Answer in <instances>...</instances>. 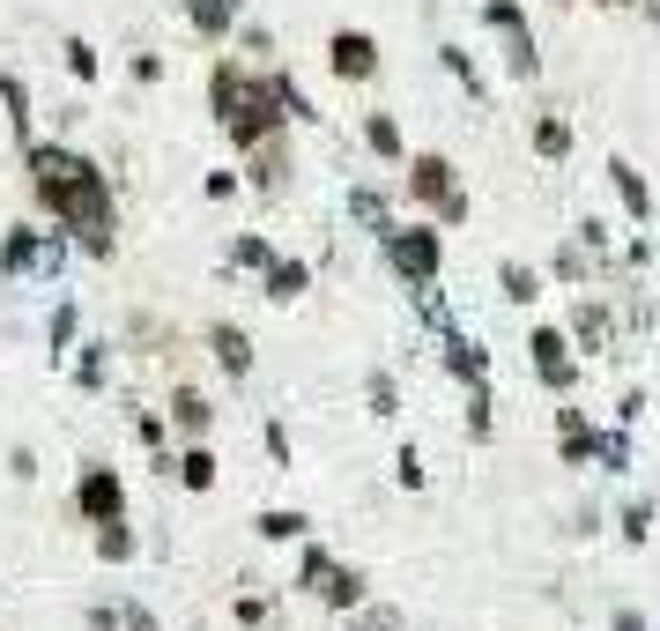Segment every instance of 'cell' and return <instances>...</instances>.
Masks as SVG:
<instances>
[{
  "mask_svg": "<svg viewBox=\"0 0 660 631\" xmlns=\"http://www.w3.org/2000/svg\"><path fill=\"white\" fill-rule=\"evenodd\" d=\"M594 468H609V475H631V423H609V431H594Z\"/></svg>",
  "mask_w": 660,
  "mask_h": 631,
  "instance_id": "19",
  "label": "cell"
},
{
  "mask_svg": "<svg viewBox=\"0 0 660 631\" xmlns=\"http://www.w3.org/2000/svg\"><path fill=\"white\" fill-rule=\"evenodd\" d=\"M378 252H386V268L401 275V283H438V268H446V238H438V223H394V231H378Z\"/></svg>",
  "mask_w": 660,
  "mask_h": 631,
  "instance_id": "3",
  "label": "cell"
},
{
  "mask_svg": "<svg viewBox=\"0 0 660 631\" xmlns=\"http://www.w3.org/2000/svg\"><path fill=\"white\" fill-rule=\"evenodd\" d=\"M490 431H497V394H490V379H483V386H468V438L483 446Z\"/></svg>",
  "mask_w": 660,
  "mask_h": 631,
  "instance_id": "29",
  "label": "cell"
},
{
  "mask_svg": "<svg viewBox=\"0 0 660 631\" xmlns=\"http://www.w3.org/2000/svg\"><path fill=\"white\" fill-rule=\"evenodd\" d=\"M171 423H178L186 438H201L208 423H215V409H208V394H194V386H178V394H171Z\"/></svg>",
  "mask_w": 660,
  "mask_h": 631,
  "instance_id": "22",
  "label": "cell"
},
{
  "mask_svg": "<svg viewBox=\"0 0 660 631\" xmlns=\"http://www.w3.org/2000/svg\"><path fill=\"white\" fill-rule=\"evenodd\" d=\"M267 260H275V246H267V238H238V246H231V268H252V275H267Z\"/></svg>",
  "mask_w": 660,
  "mask_h": 631,
  "instance_id": "35",
  "label": "cell"
},
{
  "mask_svg": "<svg viewBox=\"0 0 660 631\" xmlns=\"http://www.w3.org/2000/svg\"><path fill=\"white\" fill-rule=\"evenodd\" d=\"M646 417V386H623V401H617V423H638Z\"/></svg>",
  "mask_w": 660,
  "mask_h": 631,
  "instance_id": "43",
  "label": "cell"
},
{
  "mask_svg": "<svg viewBox=\"0 0 660 631\" xmlns=\"http://www.w3.org/2000/svg\"><path fill=\"white\" fill-rule=\"evenodd\" d=\"M572 349H586V357H601V349H617V305L601 290H578V305H572Z\"/></svg>",
  "mask_w": 660,
  "mask_h": 631,
  "instance_id": "8",
  "label": "cell"
},
{
  "mask_svg": "<svg viewBox=\"0 0 660 631\" xmlns=\"http://www.w3.org/2000/svg\"><path fill=\"white\" fill-rule=\"evenodd\" d=\"M104 372H112V342H83V364H75V379L97 394V386H104Z\"/></svg>",
  "mask_w": 660,
  "mask_h": 631,
  "instance_id": "34",
  "label": "cell"
},
{
  "mask_svg": "<svg viewBox=\"0 0 660 631\" xmlns=\"http://www.w3.org/2000/svg\"><path fill=\"white\" fill-rule=\"evenodd\" d=\"M67 75H75V83H97V45L89 38H67Z\"/></svg>",
  "mask_w": 660,
  "mask_h": 631,
  "instance_id": "39",
  "label": "cell"
},
{
  "mask_svg": "<svg viewBox=\"0 0 660 631\" xmlns=\"http://www.w3.org/2000/svg\"><path fill=\"white\" fill-rule=\"evenodd\" d=\"M75 327H83V312H75V305H60V312H52V349H67Z\"/></svg>",
  "mask_w": 660,
  "mask_h": 631,
  "instance_id": "41",
  "label": "cell"
},
{
  "mask_svg": "<svg viewBox=\"0 0 660 631\" xmlns=\"http://www.w3.org/2000/svg\"><path fill=\"white\" fill-rule=\"evenodd\" d=\"M238 194V171H208V201H231Z\"/></svg>",
  "mask_w": 660,
  "mask_h": 631,
  "instance_id": "45",
  "label": "cell"
},
{
  "mask_svg": "<svg viewBox=\"0 0 660 631\" xmlns=\"http://www.w3.org/2000/svg\"><path fill=\"white\" fill-rule=\"evenodd\" d=\"M283 134H267V141H260V149H252V186H260V194H283Z\"/></svg>",
  "mask_w": 660,
  "mask_h": 631,
  "instance_id": "23",
  "label": "cell"
},
{
  "mask_svg": "<svg viewBox=\"0 0 660 631\" xmlns=\"http://www.w3.org/2000/svg\"><path fill=\"white\" fill-rule=\"evenodd\" d=\"M349 631H401V609H386V602H364V609H349Z\"/></svg>",
  "mask_w": 660,
  "mask_h": 631,
  "instance_id": "36",
  "label": "cell"
},
{
  "mask_svg": "<svg viewBox=\"0 0 660 631\" xmlns=\"http://www.w3.org/2000/svg\"><path fill=\"white\" fill-rule=\"evenodd\" d=\"M75 505H83V520H126V483L120 468H83V483H75Z\"/></svg>",
  "mask_w": 660,
  "mask_h": 631,
  "instance_id": "9",
  "label": "cell"
},
{
  "mask_svg": "<svg viewBox=\"0 0 660 631\" xmlns=\"http://www.w3.org/2000/svg\"><path fill=\"white\" fill-rule=\"evenodd\" d=\"M97 557H104V565L134 557V535H126V520H104V535H97Z\"/></svg>",
  "mask_w": 660,
  "mask_h": 631,
  "instance_id": "38",
  "label": "cell"
},
{
  "mask_svg": "<svg viewBox=\"0 0 660 631\" xmlns=\"http://www.w3.org/2000/svg\"><path fill=\"white\" fill-rule=\"evenodd\" d=\"M67 260V231H8V246H0V268L8 275H45V268H60Z\"/></svg>",
  "mask_w": 660,
  "mask_h": 631,
  "instance_id": "7",
  "label": "cell"
},
{
  "mask_svg": "<svg viewBox=\"0 0 660 631\" xmlns=\"http://www.w3.org/2000/svg\"><path fill=\"white\" fill-rule=\"evenodd\" d=\"M609 631H653V624H646V609H631V602H617V609H609Z\"/></svg>",
  "mask_w": 660,
  "mask_h": 631,
  "instance_id": "42",
  "label": "cell"
},
{
  "mask_svg": "<svg viewBox=\"0 0 660 631\" xmlns=\"http://www.w3.org/2000/svg\"><path fill=\"white\" fill-rule=\"evenodd\" d=\"M30 178H38V201L60 215V231H75L83 252H112V186H104V171L75 157V149H60V141H30Z\"/></svg>",
  "mask_w": 660,
  "mask_h": 631,
  "instance_id": "1",
  "label": "cell"
},
{
  "mask_svg": "<svg viewBox=\"0 0 660 631\" xmlns=\"http://www.w3.org/2000/svg\"><path fill=\"white\" fill-rule=\"evenodd\" d=\"M304 290H312V268L304 260H267V297L275 305H297Z\"/></svg>",
  "mask_w": 660,
  "mask_h": 631,
  "instance_id": "18",
  "label": "cell"
},
{
  "mask_svg": "<svg viewBox=\"0 0 660 631\" xmlns=\"http://www.w3.org/2000/svg\"><path fill=\"white\" fill-rule=\"evenodd\" d=\"M535 157L541 164H564L572 157V120L564 112H535Z\"/></svg>",
  "mask_w": 660,
  "mask_h": 631,
  "instance_id": "16",
  "label": "cell"
},
{
  "mask_svg": "<svg viewBox=\"0 0 660 631\" xmlns=\"http://www.w3.org/2000/svg\"><path fill=\"white\" fill-rule=\"evenodd\" d=\"M275 97H283V120L289 126H312V120H320V104H312V97L297 89V75H283V67H275Z\"/></svg>",
  "mask_w": 660,
  "mask_h": 631,
  "instance_id": "31",
  "label": "cell"
},
{
  "mask_svg": "<svg viewBox=\"0 0 660 631\" xmlns=\"http://www.w3.org/2000/svg\"><path fill=\"white\" fill-rule=\"evenodd\" d=\"M617 535H623V549H646L653 543V498H631L617 512Z\"/></svg>",
  "mask_w": 660,
  "mask_h": 631,
  "instance_id": "27",
  "label": "cell"
},
{
  "mask_svg": "<svg viewBox=\"0 0 660 631\" xmlns=\"http://www.w3.org/2000/svg\"><path fill=\"white\" fill-rule=\"evenodd\" d=\"M364 149H372V157H386V164H409V141H401V126L386 120V112H372V120H364Z\"/></svg>",
  "mask_w": 660,
  "mask_h": 631,
  "instance_id": "20",
  "label": "cell"
},
{
  "mask_svg": "<svg viewBox=\"0 0 660 631\" xmlns=\"http://www.w3.org/2000/svg\"><path fill=\"white\" fill-rule=\"evenodd\" d=\"M394 483H401V491H423V483H431V468H423V454H415V446H401V454H394Z\"/></svg>",
  "mask_w": 660,
  "mask_h": 631,
  "instance_id": "37",
  "label": "cell"
},
{
  "mask_svg": "<svg viewBox=\"0 0 660 631\" xmlns=\"http://www.w3.org/2000/svg\"><path fill=\"white\" fill-rule=\"evenodd\" d=\"M527 357H535V379L549 394H572L578 386V349H572L564 327H535V335H527Z\"/></svg>",
  "mask_w": 660,
  "mask_h": 631,
  "instance_id": "6",
  "label": "cell"
},
{
  "mask_svg": "<svg viewBox=\"0 0 660 631\" xmlns=\"http://www.w3.org/2000/svg\"><path fill=\"white\" fill-rule=\"evenodd\" d=\"M609 186H617L631 231H646V223H653V186H646V171L631 164V157H609Z\"/></svg>",
  "mask_w": 660,
  "mask_h": 631,
  "instance_id": "12",
  "label": "cell"
},
{
  "mask_svg": "<svg viewBox=\"0 0 660 631\" xmlns=\"http://www.w3.org/2000/svg\"><path fill=\"white\" fill-rule=\"evenodd\" d=\"M238 624H267V594H238Z\"/></svg>",
  "mask_w": 660,
  "mask_h": 631,
  "instance_id": "44",
  "label": "cell"
},
{
  "mask_svg": "<svg viewBox=\"0 0 660 631\" xmlns=\"http://www.w3.org/2000/svg\"><path fill=\"white\" fill-rule=\"evenodd\" d=\"M364 401H372V417H401V386H394V372L364 379Z\"/></svg>",
  "mask_w": 660,
  "mask_h": 631,
  "instance_id": "33",
  "label": "cell"
},
{
  "mask_svg": "<svg viewBox=\"0 0 660 631\" xmlns=\"http://www.w3.org/2000/svg\"><path fill=\"white\" fill-rule=\"evenodd\" d=\"M171 475H178L186 491H215V454H208V446H186V454L171 461Z\"/></svg>",
  "mask_w": 660,
  "mask_h": 631,
  "instance_id": "28",
  "label": "cell"
},
{
  "mask_svg": "<svg viewBox=\"0 0 660 631\" xmlns=\"http://www.w3.org/2000/svg\"><path fill=\"white\" fill-rule=\"evenodd\" d=\"M557 454H564V468H594V423H586V409H557Z\"/></svg>",
  "mask_w": 660,
  "mask_h": 631,
  "instance_id": "14",
  "label": "cell"
},
{
  "mask_svg": "<svg viewBox=\"0 0 660 631\" xmlns=\"http://www.w3.org/2000/svg\"><path fill=\"white\" fill-rule=\"evenodd\" d=\"M438 364H446L460 386H483V379H490V349L475 335H460V327H446V335H438Z\"/></svg>",
  "mask_w": 660,
  "mask_h": 631,
  "instance_id": "11",
  "label": "cell"
},
{
  "mask_svg": "<svg viewBox=\"0 0 660 631\" xmlns=\"http://www.w3.org/2000/svg\"><path fill=\"white\" fill-rule=\"evenodd\" d=\"M260 438H267V461H275V468H297V454H289V431H283V423H267Z\"/></svg>",
  "mask_w": 660,
  "mask_h": 631,
  "instance_id": "40",
  "label": "cell"
},
{
  "mask_svg": "<svg viewBox=\"0 0 660 631\" xmlns=\"http://www.w3.org/2000/svg\"><path fill=\"white\" fill-rule=\"evenodd\" d=\"M483 23L505 38V67H512V83H535L541 52H535V30H527V8H520V0H483Z\"/></svg>",
  "mask_w": 660,
  "mask_h": 631,
  "instance_id": "5",
  "label": "cell"
},
{
  "mask_svg": "<svg viewBox=\"0 0 660 631\" xmlns=\"http://www.w3.org/2000/svg\"><path fill=\"white\" fill-rule=\"evenodd\" d=\"M208 97H215V120H223V134L238 141V149H260L267 134H283V97H275V67L267 75H246L238 60H223L215 67V83H208Z\"/></svg>",
  "mask_w": 660,
  "mask_h": 631,
  "instance_id": "2",
  "label": "cell"
},
{
  "mask_svg": "<svg viewBox=\"0 0 660 631\" xmlns=\"http://www.w3.org/2000/svg\"><path fill=\"white\" fill-rule=\"evenodd\" d=\"M349 215H357V223H364V231H394V209H386V194H378V186H349Z\"/></svg>",
  "mask_w": 660,
  "mask_h": 631,
  "instance_id": "24",
  "label": "cell"
},
{
  "mask_svg": "<svg viewBox=\"0 0 660 631\" xmlns=\"http://www.w3.org/2000/svg\"><path fill=\"white\" fill-rule=\"evenodd\" d=\"M208 349H215V364H223L231 379H246V372H252V342H246V327L215 320V327H208Z\"/></svg>",
  "mask_w": 660,
  "mask_h": 631,
  "instance_id": "15",
  "label": "cell"
},
{
  "mask_svg": "<svg viewBox=\"0 0 660 631\" xmlns=\"http://www.w3.org/2000/svg\"><path fill=\"white\" fill-rule=\"evenodd\" d=\"M0 104H8V120H15V134L30 141V89H23V75H0Z\"/></svg>",
  "mask_w": 660,
  "mask_h": 631,
  "instance_id": "32",
  "label": "cell"
},
{
  "mask_svg": "<svg viewBox=\"0 0 660 631\" xmlns=\"http://www.w3.org/2000/svg\"><path fill=\"white\" fill-rule=\"evenodd\" d=\"M327 67L341 83H372L378 75V38L372 30H334L327 38Z\"/></svg>",
  "mask_w": 660,
  "mask_h": 631,
  "instance_id": "10",
  "label": "cell"
},
{
  "mask_svg": "<svg viewBox=\"0 0 660 631\" xmlns=\"http://www.w3.org/2000/svg\"><path fill=\"white\" fill-rule=\"evenodd\" d=\"M409 194L438 215L446 231L468 223V209H475V201H468V186H460V171H453V157H438V149H431V157H409Z\"/></svg>",
  "mask_w": 660,
  "mask_h": 631,
  "instance_id": "4",
  "label": "cell"
},
{
  "mask_svg": "<svg viewBox=\"0 0 660 631\" xmlns=\"http://www.w3.org/2000/svg\"><path fill=\"white\" fill-rule=\"evenodd\" d=\"M549 275H557V283H601V260H594V252L578 246H557V260H549Z\"/></svg>",
  "mask_w": 660,
  "mask_h": 631,
  "instance_id": "21",
  "label": "cell"
},
{
  "mask_svg": "<svg viewBox=\"0 0 660 631\" xmlns=\"http://www.w3.org/2000/svg\"><path fill=\"white\" fill-rule=\"evenodd\" d=\"M497 290L512 297V305H535V297H541V268H527V260H505V268H497Z\"/></svg>",
  "mask_w": 660,
  "mask_h": 631,
  "instance_id": "25",
  "label": "cell"
},
{
  "mask_svg": "<svg viewBox=\"0 0 660 631\" xmlns=\"http://www.w3.org/2000/svg\"><path fill=\"white\" fill-rule=\"evenodd\" d=\"M304 535H312V520H304V512H283V505H275V512H260V543H304Z\"/></svg>",
  "mask_w": 660,
  "mask_h": 631,
  "instance_id": "30",
  "label": "cell"
},
{
  "mask_svg": "<svg viewBox=\"0 0 660 631\" xmlns=\"http://www.w3.org/2000/svg\"><path fill=\"white\" fill-rule=\"evenodd\" d=\"M312 594H320L327 609H341V617H349V609H364V602H372V580H364L357 565H341V557H334L327 572L312 580Z\"/></svg>",
  "mask_w": 660,
  "mask_h": 631,
  "instance_id": "13",
  "label": "cell"
},
{
  "mask_svg": "<svg viewBox=\"0 0 660 631\" xmlns=\"http://www.w3.org/2000/svg\"><path fill=\"white\" fill-rule=\"evenodd\" d=\"M438 67H446V75H453V83L468 89L475 104L490 97V83H483V75H475V60H468V45H438Z\"/></svg>",
  "mask_w": 660,
  "mask_h": 631,
  "instance_id": "26",
  "label": "cell"
},
{
  "mask_svg": "<svg viewBox=\"0 0 660 631\" xmlns=\"http://www.w3.org/2000/svg\"><path fill=\"white\" fill-rule=\"evenodd\" d=\"M238 8H246V0H186V15H194L201 38H231V30H238Z\"/></svg>",
  "mask_w": 660,
  "mask_h": 631,
  "instance_id": "17",
  "label": "cell"
},
{
  "mask_svg": "<svg viewBox=\"0 0 660 631\" xmlns=\"http://www.w3.org/2000/svg\"><path fill=\"white\" fill-rule=\"evenodd\" d=\"M601 8H638V0H601Z\"/></svg>",
  "mask_w": 660,
  "mask_h": 631,
  "instance_id": "46",
  "label": "cell"
}]
</instances>
